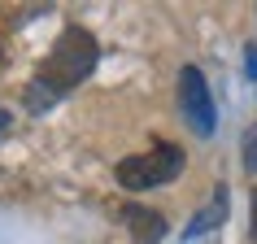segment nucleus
Listing matches in <instances>:
<instances>
[{"instance_id": "obj_3", "label": "nucleus", "mask_w": 257, "mask_h": 244, "mask_svg": "<svg viewBox=\"0 0 257 244\" xmlns=\"http://www.w3.org/2000/svg\"><path fill=\"white\" fill-rule=\"evenodd\" d=\"M179 109L196 136H214L218 127V109H214V96H209V83L196 66H183L179 70Z\"/></svg>"}, {"instance_id": "obj_2", "label": "nucleus", "mask_w": 257, "mask_h": 244, "mask_svg": "<svg viewBox=\"0 0 257 244\" xmlns=\"http://www.w3.org/2000/svg\"><path fill=\"white\" fill-rule=\"evenodd\" d=\"M118 183L126 192H149V188H162L170 179L183 175V149L179 144H157L153 153H136V157H126L118 162Z\"/></svg>"}, {"instance_id": "obj_1", "label": "nucleus", "mask_w": 257, "mask_h": 244, "mask_svg": "<svg viewBox=\"0 0 257 244\" xmlns=\"http://www.w3.org/2000/svg\"><path fill=\"white\" fill-rule=\"evenodd\" d=\"M96 57H100V48H96V35L87 27H66L61 35H57L53 53L44 57L40 74H35V83L27 87V109H48L57 100V96H66L70 87H79L87 74H92Z\"/></svg>"}, {"instance_id": "obj_7", "label": "nucleus", "mask_w": 257, "mask_h": 244, "mask_svg": "<svg viewBox=\"0 0 257 244\" xmlns=\"http://www.w3.org/2000/svg\"><path fill=\"white\" fill-rule=\"evenodd\" d=\"M253 240H257V188H253Z\"/></svg>"}, {"instance_id": "obj_8", "label": "nucleus", "mask_w": 257, "mask_h": 244, "mask_svg": "<svg viewBox=\"0 0 257 244\" xmlns=\"http://www.w3.org/2000/svg\"><path fill=\"white\" fill-rule=\"evenodd\" d=\"M5 127H9V109L0 105V131H5Z\"/></svg>"}, {"instance_id": "obj_6", "label": "nucleus", "mask_w": 257, "mask_h": 244, "mask_svg": "<svg viewBox=\"0 0 257 244\" xmlns=\"http://www.w3.org/2000/svg\"><path fill=\"white\" fill-rule=\"evenodd\" d=\"M244 170L257 175V127H248V136H244Z\"/></svg>"}, {"instance_id": "obj_5", "label": "nucleus", "mask_w": 257, "mask_h": 244, "mask_svg": "<svg viewBox=\"0 0 257 244\" xmlns=\"http://www.w3.org/2000/svg\"><path fill=\"white\" fill-rule=\"evenodd\" d=\"M227 209H231V201H227V188H214V201L205 205L201 214L192 218V227L183 231L188 240H196V235H205V231H214V227H222L227 222Z\"/></svg>"}, {"instance_id": "obj_4", "label": "nucleus", "mask_w": 257, "mask_h": 244, "mask_svg": "<svg viewBox=\"0 0 257 244\" xmlns=\"http://www.w3.org/2000/svg\"><path fill=\"white\" fill-rule=\"evenodd\" d=\"M122 222L136 244H162L166 235V218L157 209H144V205H122Z\"/></svg>"}]
</instances>
